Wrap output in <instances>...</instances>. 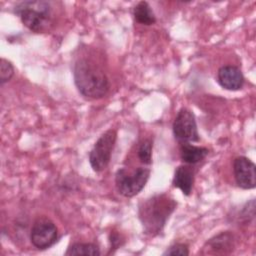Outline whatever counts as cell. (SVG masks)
<instances>
[{"label":"cell","instance_id":"cell-8","mask_svg":"<svg viewBox=\"0 0 256 256\" xmlns=\"http://www.w3.org/2000/svg\"><path fill=\"white\" fill-rule=\"evenodd\" d=\"M233 175L237 186L244 190L256 187V165L246 156H238L233 160Z\"/></svg>","mask_w":256,"mask_h":256},{"label":"cell","instance_id":"cell-12","mask_svg":"<svg viewBox=\"0 0 256 256\" xmlns=\"http://www.w3.org/2000/svg\"><path fill=\"white\" fill-rule=\"evenodd\" d=\"M209 154V149L192 143L180 144V158L184 164L196 165L203 161Z\"/></svg>","mask_w":256,"mask_h":256},{"label":"cell","instance_id":"cell-2","mask_svg":"<svg viewBox=\"0 0 256 256\" xmlns=\"http://www.w3.org/2000/svg\"><path fill=\"white\" fill-rule=\"evenodd\" d=\"M177 205V201L168 193H157L141 200L137 214L143 232L150 237L158 236L163 232Z\"/></svg>","mask_w":256,"mask_h":256},{"label":"cell","instance_id":"cell-17","mask_svg":"<svg viewBox=\"0 0 256 256\" xmlns=\"http://www.w3.org/2000/svg\"><path fill=\"white\" fill-rule=\"evenodd\" d=\"M190 254L189 245L186 243H173L162 253V256H188Z\"/></svg>","mask_w":256,"mask_h":256},{"label":"cell","instance_id":"cell-9","mask_svg":"<svg viewBox=\"0 0 256 256\" xmlns=\"http://www.w3.org/2000/svg\"><path fill=\"white\" fill-rule=\"evenodd\" d=\"M236 247V236L232 231H221L213 235L203 245L201 254L227 255L231 254Z\"/></svg>","mask_w":256,"mask_h":256},{"label":"cell","instance_id":"cell-13","mask_svg":"<svg viewBox=\"0 0 256 256\" xmlns=\"http://www.w3.org/2000/svg\"><path fill=\"white\" fill-rule=\"evenodd\" d=\"M133 18L135 22L141 24L150 26L156 23L157 19L156 16L150 6V4L147 1H139L132 10Z\"/></svg>","mask_w":256,"mask_h":256},{"label":"cell","instance_id":"cell-16","mask_svg":"<svg viewBox=\"0 0 256 256\" xmlns=\"http://www.w3.org/2000/svg\"><path fill=\"white\" fill-rule=\"evenodd\" d=\"M15 73V68L12 62L6 58L0 59V85L3 86L9 82Z\"/></svg>","mask_w":256,"mask_h":256},{"label":"cell","instance_id":"cell-6","mask_svg":"<svg viewBox=\"0 0 256 256\" xmlns=\"http://www.w3.org/2000/svg\"><path fill=\"white\" fill-rule=\"evenodd\" d=\"M30 242L38 250H47L55 245L59 239L56 224L46 216L34 220L30 229Z\"/></svg>","mask_w":256,"mask_h":256},{"label":"cell","instance_id":"cell-3","mask_svg":"<svg viewBox=\"0 0 256 256\" xmlns=\"http://www.w3.org/2000/svg\"><path fill=\"white\" fill-rule=\"evenodd\" d=\"M54 8L51 1L26 0L16 3L13 12L31 32L44 33L53 25Z\"/></svg>","mask_w":256,"mask_h":256},{"label":"cell","instance_id":"cell-18","mask_svg":"<svg viewBox=\"0 0 256 256\" xmlns=\"http://www.w3.org/2000/svg\"><path fill=\"white\" fill-rule=\"evenodd\" d=\"M255 217V199L247 201L239 213V220L243 223H249Z\"/></svg>","mask_w":256,"mask_h":256},{"label":"cell","instance_id":"cell-10","mask_svg":"<svg viewBox=\"0 0 256 256\" xmlns=\"http://www.w3.org/2000/svg\"><path fill=\"white\" fill-rule=\"evenodd\" d=\"M217 82L225 90L239 91L245 84V77L239 67L223 65L217 71Z\"/></svg>","mask_w":256,"mask_h":256},{"label":"cell","instance_id":"cell-14","mask_svg":"<svg viewBox=\"0 0 256 256\" xmlns=\"http://www.w3.org/2000/svg\"><path fill=\"white\" fill-rule=\"evenodd\" d=\"M66 256H100L101 251L96 243L75 242L68 246Z\"/></svg>","mask_w":256,"mask_h":256},{"label":"cell","instance_id":"cell-19","mask_svg":"<svg viewBox=\"0 0 256 256\" xmlns=\"http://www.w3.org/2000/svg\"><path fill=\"white\" fill-rule=\"evenodd\" d=\"M109 242L111 245V249H117L120 246H122V238L121 235L115 231L111 232L109 234Z\"/></svg>","mask_w":256,"mask_h":256},{"label":"cell","instance_id":"cell-15","mask_svg":"<svg viewBox=\"0 0 256 256\" xmlns=\"http://www.w3.org/2000/svg\"><path fill=\"white\" fill-rule=\"evenodd\" d=\"M152 153H153V140L151 138L143 139L140 142L137 149L138 159L144 165H151Z\"/></svg>","mask_w":256,"mask_h":256},{"label":"cell","instance_id":"cell-4","mask_svg":"<svg viewBox=\"0 0 256 256\" xmlns=\"http://www.w3.org/2000/svg\"><path fill=\"white\" fill-rule=\"evenodd\" d=\"M151 174L147 167H137L132 171L119 168L115 173V186L118 193L126 198L138 195L146 186Z\"/></svg>","mask_w":256,"mask_h":256},{"label":"cell","instance_id":"cell-11","mask_svg":"<svg viewBox=\"0 0 256 256\" xmlns=\"http://www.w3.org/2000/svg\"><path fill=\"white\" fill-rule=\"evenodd\" d=\"M195 182V169L193 165L181 164L174 170L172 186L178 188L184 196H190Z\"/></svg>","mask_w":256,"mask_h":256},{"label":"cell","instance_id":"cell-5","mask_svg":"<svg viewBox=\"0 0 256 256\" xmlns=\"http://www.w3.org/2000/svg\"><path fill=\"white\" fill-rule=\"evenodd\" d=\"M117 136V130L110 128L102 133L94 143L88 155L89 164L94 172H102L109 165Z\"/></svg>","mask_w":256,"mask_h":256},{"label":"cell","instance_id":"cell-7","mask_svg":"<svg viewBox=\"0 0 256 256\" xmlns=\"http://www.w3.org/2000/svg\"><path fill=\"white\" fill-rule=\"evenodd\" d=\"M172 131L179 144L200 141L195 114L186 107H182L177 112L172 124Z\"/></svg>","mask_w":256,"mask_h":256},{"label":"cell","instance_id":"cell-1","mask_svg":"<svg viewBox=\"0 0 256 256\" xmlns=\"http://www.w3.org/2000/svg\"><path fill=\"white\" fill-rule=\"evenodd\" d=\"M90 54V53H89ZM86 51L74 60L72 71L74 84L78 92L86 99L103 98L110 89V81L103 66Z\"/></svg>","mask_w":256,"mask_h":256}]
</instances>
